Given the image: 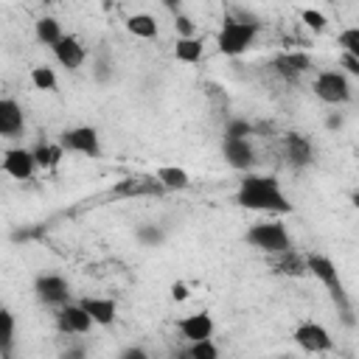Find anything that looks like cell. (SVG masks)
<instances>
[{
  "mask_svg": "<svg viewBox=\"0 0 359 359\" xmlns=\"http://www.w3.org/2000/svg\"><path fill=\"white\" fill-rule=\"evenodd\" d=\"M126 31L140 39H151V36H157V20L151 14H132L126 20Z\"/></svg>",
  "mask_w": 359,
  "mask_h": 359,
  "instance_id": "cell-21",
  "label": "cell"
},
{
  "mask_svg": "<svg viewBox=\"0 0 359 359\" xmlns=\"http://www.w3.org/2000/svg\"><path fill=\"white\" fill-rule=\"evenodd\" d=\"M272 67H275V73H278L280 79H286V81H294L300 73H306V70L311 67V56H309V53H303V50L280 53V56H275Z\"/></svg>",
  "mask_w": 359,
  "mask_h": 359,
  "instance_id": "cell-14",
  "label": "cell"
},
{
  "mask_svg": "<svg viewBox=\"0 0 359 359\" xmlns=\"http://www.w3.org/2000/svg\"><path fill=\"white\" fill-rule=\"evenodd\" d=\"M31 84H34L36 90L53 93L59 81H56V73H53V67H48V65H36V67L31 70Z\"/></svg>",
  "mask_w": 359,
  "mask_h": 359,
  "instance_id": "cell-25",
  "label": "cell"
},
{
  "mask_svg": "<svg viewBox=\"0 0 359 359\" xmlns=\"http://www.w3.org/2000/svg\"><path fill=\"white\" fill-rule=\"evenodd\" d=\"M337 42H339V48H342L345 53H351V56H356V59H359V25L345 28V31L337 36Z\"/></svg>",
  "mask_w": 359,
  "mask_h": 359,
  "instance_id": "cell-28",
  "label": "cell"
},
{
  "mask_svg": "<svg viewBox=\"0 0 359 359\" xmlns=\"http://www.w3.org/2000/svg\"><path fill=\"white\" fill-rule=\"evenodd\" d=\"M255 34H258V25H255V22L233 20V17H230V20H224V25H222V31H219L216 45H219V50H222L224 56H241V53L252 45Z\"/></svg>",
  "mask_w": 359,
  "mask_h": 359,
  "instance_id": "cell-3",
  "label": "cell"
},
{
  "mask_svg": "<svg viewBox=\"0 0 359 359\" xmlns=\"http://www.w3.org/2000/svg\"><path fill=\"white\" fill-rule=\"evenodd\" d=\"M269 261H272L275 272L289 275V278H303V275L309 272L306 258H303V255H297L292 247H289V250H283V252H272V255H269Z\"/></svg>",
  "mask_w": 359,
  "mask_h": 359,
  "instance_id": "cell-17",
  "label": "cell"
},
{
  "mask_svg": "<svg viewBox=\"0 0 359 359\" xmlns=\"http://www.w3.org/2000/svg\"><path fill=\"white\" fill-rule=\"evenodd\" d=\"M255 129H252V123L250 121H244V118H233L230 123H227V129H224V137H250Z\"/></svg>",
  "mask_w": 359,
  "mask_h": 359,
  "instance_id": "cell-29",
  "label": "cell"
},
{
  "mask_svg": "<svg viewBox=\"0 0 359 359\" xmlns=\"http://www.w3.org/2000/svg\"><path fill=\"white\" fill-rule=\"evenodd\" d=\"M283 154H286V160H289L292 168H306V165L314 163V146L300 132H289L283 137Z\"/></svg>",
  "mask_w": 359,
  "mask_h": 359,
  "instance_id": "cell-10",
  "label": "cell"
},
{
  "mask_svg": "<svg viewBox=\"0 0 359 359\" xmlns=\"http://www.w3.org/2000/svg\"><path fill=\"white\" fill-rule=\"evenodd\" d=\"M137 238H140L143 244L154 247V244H160V241H163V233H160L154 224H143V227H137Z\"/></svg>",
  "mask_w": 359,
  "mask_h": 359,
  "instance_id": "cell-31",
  "label": "cell"
},
{
  "mask_svg": "<svg viewBox=\"0 0 359 359\" xmlns=\"http://www.w3.org/2000/svg\"><path fill=\"white\" fill-rule=\"evenodd\" d=\"M53 56H56V62H59L62 67L79 70L81 62H84V56H87V50H84V45H81L76 36H67V34H65V36L53 45Z\"/></svg>",
  "mask_w": 359,
  "mask_h": 359,
  "instance_id": "cell-15",
  "label": "cell"
},
{
  "mask_svg": "<svg viewBox=\"0 0 359 359\" xmlns=\"http://www.w3.org/2000/svg\"><path fill=\"white\" fill-rule=\"evenodd\" d=\"M342 65H345V67H348L351 73H356V76H359V59H356V56L345 53V56H342Z\"/></svg>",
  "mask_w": 359,
  "mask_h": 359,
  "instance_id": "cell-34",
  "label": "cell"
},
{
  "mask_svg": "<svg viewBox=\"0 0 359 359\" xmlns=\"http://www.w3.org/2000/svg\"><path fill=\"white\" fill-rule=\"evenodd\" d=\"M306 264H309V272L325 286L328 297L337 303L339 314H342V323L345 325H353V317H351V300H348V292L342 286V278L337 272V264L328 258V255H320V252H311L306 255Z\"/></svg>",
  "mask_w": 359,
  "mask_h": 359,
  "instance_id": "cell-2",
  "label": "cell"
},
{
  "mask_svg": "<svg viewBox=\"0 0 359 359\" xmlns=\"http://www.w3.org/2000/svg\"><path fill=\"white\" fill-rule=\"evenodd\" d=\"M34 292H36V297L42 303L56 306V309L70 303V286H67V280L62 275H39L34 280Z\"/></svg>",
  "mask_w": 359,
  "mask_h": 359,
  "instance_id": "cell-9",
  "label": "cell"
},
{
  "mask_svg": "<svg viewBox=\"0 0 359 359\" xmlns=\"http://www.w3.org/2000/svg\"><path fill=\"white\" fill-rule=\"evenodd\" d=\"M325 126H328V129H339V126H342V118H339V115H331V118L325 121Z\"/></svg>",
  "mask_w": 359,
  "mask_h": 359,
  "instance_id": "cell-37",
  "label": "cell"
},
{
  "mask_svg": "<svg viewBox=\"0 0 359 359\" xmlns=\"http://www.w3.org/2000/svg\"><path fill=\"white\" fill-rule=\"evenodd\" d=\"M174 56L180 62H188V65H196L202 59V42L196 36H180L177 45H174Z\"/></svg>",
  "mask_w": 359,
  "mask_h": 359,
  "instance_id": "cell-22",
  "label": "cell"
},
{
  "mask_svg": "<svg viewBox=\"0 0 359 359\" xmlns=\"http://www.w3.org/2000/svg\"><path fill=\"white\" fill-rule=\"evenodd\" d=\"M121 356H123V359H146V351H140V348H126V351H121Z\"/></svg>",
  "mask_w": 359,
  "mask_h": 359,
  "instance_id": "cell-35",
  "label": "cell"
},
{
  "mask_svg": "<svg viewBox=\"0 0 359 359\" xmlns=\"http://www.w3.org/2000/svg\"><path fill=\"white\" fill-rule=\"evenodd\" d=\"M236 202L247 210H266V213H289L292 202L280 191L275 177H261V174H247L238 185Z\"/></svg>",
  "mask_w": 359,
  "mask_h": 359,
  "instance_id": "cell-1",
  "label": "cell"
},
{
  "mask_svg": "<svg viewBox=\"0 0 359 359\" xmlns=\"http://www.w3.org/2000/svg\"><path fill=\"white\" fill-rule=\"evenodd\" d=\"M163 191L165 188L157 177H126L112 188L115 196H157Z\"/></svg>",
  "mask_w": 359,
  "mask_h": 359,
  "instance_id": "cell-13",
  "label": "cell"
},
{
  "mask_svg": "<svg viewBox=\"0 0 359 359\" xmlns=\"http://www.w3.org/2000/svg\"><path fill=\"white\" fill-rule=\"evenodd\" d=\"M157 180L163 182L165 191H182V188L191 185L188 171L180 168V165H163V168H157Z\"/></svg>",
  "mask_w": 359,
  "mask_h": 359,
  "instance_id": "cell-20",
  "label": "cell"
},
{
  "mask_svg": "<svg viewBox=\"0 0 359 359\" xmlns=\"http://www.w3.org/2000/svg\"><path fill=\"white\" fill-rule=\"evenodd\" d=\"M25 126V118H22V107L14 101V98H3L0 101V135L3 137H17Z\"/></svg>",
  "mask_w": 359,
  "mask_h": 359,
  "instance_id": "cell-16",
  "label": "cell"
},
{
  "mask_svg": "<svg viewBox=\"0 0 359 359\" xmlns=\"http://www.w3.org/2000/svg\"><path fill=\"white\" fill-rule=\"evenodd\" d=\"M300 17H303V22H306L311 31H325V25H328L325 14H323V11H314V8H303Z\"/></svg>",
  "mask_w": 359,
  "mask_h": 359,
  "instance_id": "cell-30",
  "label": "cell"
},
{
  "mask_svg": "<svg viewBox=\"0 0 359 359\" xmlns=\"http://www.w3.org/2000/svg\"><path fill=\"white\" fill-rule=\"evenodd\" d=\"M292 337H294V342H297L306 353H325V351L334 348V339H331L328 328L320 325V323H311V320H309V323H300Z\"/></svg>",
  "mask_w": 359,
  "mask_h": 359,
  "instance_id": "cell-7",
  "label": "cell"
},
{
  "mask_svg": "<svg viewBox=\"0 0 359 359\" xmlns=\"http://www.w3.org/2000/svg\"><path fill=\"white\" fill-rule=\"evenodd\" d=\"M171 297H174V300H188V286H185L182 280L171 283Z\"/></svg>",
  "mask_w": 359,
  "mask_h": 359,
  "instance_id": "cell-33",
  "label": "cell"
},
{
  "mask_svg": "<svg viewBox=\"0 0 359 359\" xmlns=\"http://www.w3.org/2000/svg\"><path fill=\"white\" fill-rule=\"evenodd\" d=\"M247 241L255 250L266 252V255L283 252V250L292 247V238H289V233H286V227L280 222H258V224H252L247 230Z\"/></svg>",
  "mask_w": 359,
  "mask_h": 359,
  "instance_id": "cell-4",
  "label": "cell"
},
{
  "mask_svg": "<svg viewBox=\"0 0 359 359\" xmlns=\"http://www.w3.org/2000/svg\"><path fill=\"white\" fill-rule=\"evenodd\" d=\"M222 154L236 171H250L255 163V151L247 137H224L222 140Z\"/></svg>",
  "mask_w": 359,
  "mask_h": 359,
  "instance_id": "cell-11",
  "label": "cell"
},
{
  "mask_svg": "<svg viewBox=\"0 0 359 359\" xmlns=\"http://www.w3.org/2000/svg\"><path fill=\"white\" fill-rule=\"evenodd\" d=\"M174 28H177V34L180 36H194V20L188 17V14H174Z\"/></svg>",
  "mask_w": 359,
  "mask_h": 359,
  "instance_id": "cell-32",
  "label": "cell"
},
{
  "mask_svg": "<svg viewBox=\"0 0 359 359\" xmlns=\"http://www.w3.org/2000/svg\"><path fill=\"white\" fill-rule=\"evenodd\" d=\"M353 205H359V194H353Z\"/></svg>",
  "mask_w": 359,
  "mask_h": 359,
  "instance_id": "cell-38",
  "label": "cell"
},
{
  "mask_svg": "<svg viewBox=\"0 0 359 359\" xmlns=\"http://www.w3.org/2000/svg\"><path fill=\"white\" fill-rule=\"evenodd\" d=\"M81 306L90 311L95 325H112L115 323V314H118L115 300H109V297H84Z\"/></svg>",
  "mask_w": 359,
  "mask_h": 359,
  "instance_id": "cell-19",
  "label": "cell"
},
{
  "mask_svg": "<svg viewBox=\"0 0 359 359\" xmlns=\"http://www.w3.org/2000/svg\"><path fill=\"white\" fill-rule=\"evenodd\" d=\"M93 325L95 323H93L90 311L81 306V300L79 303H65V306L56 309V328L62 334H87Z\"/></svg>",
  "mask_w": 359,
  "mask_h": 359,
  "instance_id": "cell-8",
  "label": "cell"
},
{
  "mask_svg": "<svg viewBox=\"0 0 359 359\" xmlns=\"http://www.w3.org/2000/svg\"><path fill=\"white\" fill-rule=\"evenodd\" d=\"M34 168H39L34 149H8L3 154V171L14 180H28L34 174Z\"/></svg>",
  "mask_w": 359,
  "mask_h": 359,
  "instance_id": "cell-12",
  "label": "cell"
},
{
  "mask_svg": "<svg viewBox=\"0 0 359 359\" xmlns=\"http://www.w3.org/2000/svg\"><path fill=\"white\" fill-rule=\"evenodd\" d=\"M188 356H194V359H216L219 348L210 342V337L208 339H194L191 348H188Z\"/></svg>",
  "mask_w": 359,
  "mask_h": 359,
  "instance_id": "cell-27",
  "label": "cell"
},
{
  "mask_svg": "<svg viewBox=\"0 0 359 359\" xmlns=\"http://www.w3.org/2000/svg\"><path fill=\"white\" fill-rule=\"evenodd\" d=\"M163 6H165L171 14H180V8H182V0H163Z\"/></svg>",
  "mask_w": 359,
  "mask_h": 359,
  "instance_id": "cell-36",
  "label": "cell"
},
{
  "mask_svg": "<svg viewBox=\"0 0 359 359\" xmlns=\"http://www.w3.org/2000/svg\"><path fill=\"white\" fill-rule=\"evenodd\" d=\"M314 95L325 104H345L351 98V81L345 79V73L339 70H323L314 79Z\"/></svg>",
  "mask_w": 359,
  "mask_h": 359,
  "instance_id": "cell-5",
  "label": "cell"
},
{
  "mask_svg": "<svg viewBox=\"0 0 359 359\" xmlns=\"http://www.w3.org/2000/svg\"><path fill=\"white\" fill-rule=\"evenodd\" d=\"M0 320H3V337H0V353L8 356L11 351V342H14V314L8 309L0 311Z\"/></svg>",
  "mask_w": 359,
  "mask_h": 359,
  "instance_id": "cell-26",
  "label": "cell"
},
{
  "mask_svg": "<svg viewBox=\"0 0 359 359\" xmlns=\"http://www.w3.org/2000/svg\"><path fill=\"white\" fill-rule=\"evenodd\" d=\"M34 31H36V39H39L42 45H50V48L65 36V34H62V25H59L53 17H39Z\"/></svg>",
  "mask_w": 359,
  "mask_h": 359,
  "instance_id": "cell-23",
  "label": "cell"
},
{
  "mask_svg": "<svg viewBox=\"0 0 359 359\" xmlns=\"http://www.w3.org/2000/svg\"><path fill=\"white\" fill-rule=\"evenodd\" d=\"M59 143H62L65 151H73V154H84V157H98L101 154V140H98V132L93 126L65 129Z\"/></svg>",
  "mask_w": 359,
  "mask_h": 359,
  "instance_id": "cell-6",
  "label": "cell"
},
{
  "mask_svg": "<svg viewBox=\"0 0 359 359\" xmlns=\"http://www.w3.org/2000/svg\"><path fill=\"white\" fill-rule=\"evenodd\" d=\"M62 154H65L62 143H39L34 149V157H36V165L39 168H53L62 160Z\"/></svg>",
  "mask_w": 359,
  "mask_h": 359,
  "instance_id": "cell-24",
  "label": "cell"
},
{
  "mask_svg": "<svg viewBox=\"0 0 359 359\" xmlns=\"http://www.w3.org/2000/svg\"><path fill=\"white\" fill-rule=\"evenodd\" d=\"M180 331L188 342L194 339H208L213 334V317L208 311H199V314H188L180 320Z\"/></svg>",
  "mask_w": 359,
  "mask_h": 359,
  "instance_id": "cell-18",
  "label": "cell"
}]
</instances>
